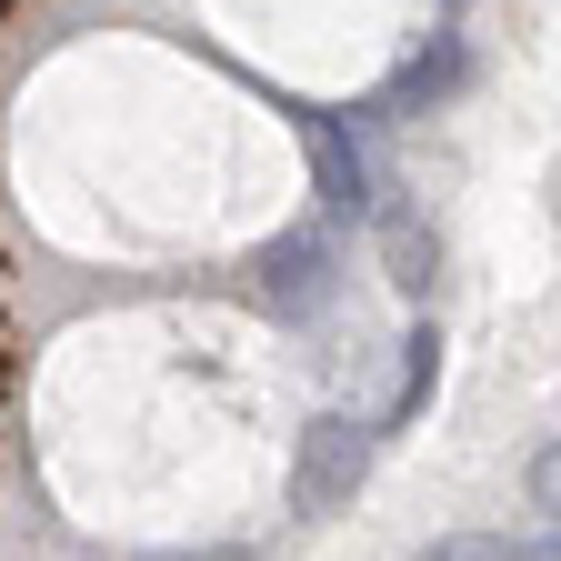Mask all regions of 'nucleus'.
Masks as SVG:
<instances>
[]
</instances>
